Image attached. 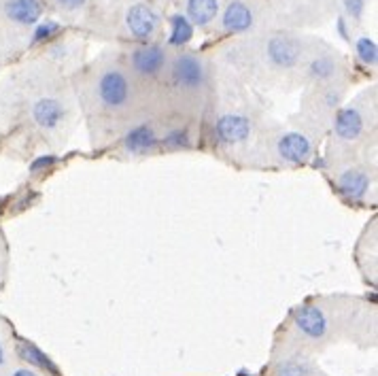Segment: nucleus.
I'll return each instance as SVG.
<instances>
[{
  "mask_svg": "<svg viewBox=\"0 0 378 376\" xmlns=\"http://www.w3.org/2000/svg\"><path fill=\"white\" fill-rule=\"evenodd\" d=\"M193 36V26H191V21L181 15V13H176L170 17V36H168V45L172 47H183L191 41Z\"/></svg>",
  "mask_w": 378,
  "mask_h": 376,
  "instance_id": "nucleus-18",
  "label": "nucleus"
},
{
  "mask_svg": "<svg viewBox=\"0 0 378 376\" xmlns=\"http://www.w3.org/2000/svg\"><path fill=\"white\" fill-rule=\"evenodd\" d=\"M30 119L36 128L45 134L58 132L68 119V107L64 100L54 94H41L30 105Z\"/></svg>",
  "mask_w": 378,
  "mask_h": 376,
  "instance_id": "nucleus-9",
  "label": "nucleus"
},
{
  "mask_svg": "<svg viewBox=\"0 0 378 376\" xmlns=\"http://www.w3.org/2000/svg\"><path fill=\"white\" fill-rule=\"evenodd\" d=\"M162 143L168 149H187L189 147V132L185 128H172L164 134Z\"/></svg>",
  "mask_w": 378,
  "mask_h": 376,
  "instance_id": "nucleus-22",
  "label": "nucleus"
},
{
  "mask_svg": "<svg viewBox=\"0 0 378 376\" xmlns=\"http://www.w3.org/2000/svg\"><path fill=\"white\" fill-rule=\"evenodd\" d=\"M43 9V0H0V23L19 36V32L34 28L41 21Z\"/></svg>",
  "mask_w": 378,
  "mask_h": 376,
  "instance_id": "nucleus-7",
  "label": "nucleus"
},
{
  "mask_svg": "<svg viewBox=\"0 0 378 376\" xmlns=\"http://www.w3.org/2000/svg\"><path fill=\"white\" fill-rule=\"evenodd\" d=\"M344 13L350 21H361L364 13H366V0H342Z\"/></svg>",
  "mask_w": 378,
  "mask_h": 376,
  "instance_id": "nucleus-24",
  "label": "nucleus"
},
{
  "mask_svg": "<svg viewBox=\"0 0 378 376\" xmlns=\"http://www.w3.org/2000/svg\"><path fill=\"white\" fill-rule=\"evenodd\" d=\"M123 23L128 34L140 43H149L162 26V15L149 0H130L123 11Z\"/></svg>",
  "mask_w": 378,
  "mask_h": 376,
  "instance_id": "nucleus-5",
  "label": "nucleus"
},
{
  "mask_svg": "<svg viewBox=\"0 0 378 376\" xmlns=\"http://www.w3.org/2000/svg\"><path fill=\"white\" fill-rule=\"evenodd\" d=\"M342 96H344V85H336L334 83H321L317 85L315 94L308 100V107L313 111V115L323 117V115H334L342 103Z\"/></svg>",
  "mask_w": 378,
  "mask_h": 376,
  "instance_id": "nucleus-15",
  "label": "nucleus"
},
{
  "mask_svg": "<svg viewBox=\"0 0 378 376\" xmlns=\"http://www.w3.org/2000/svg\"><path fill=\"white\" fill-rule=\"evenodd\" d=\"M5 359H7V355H5V348H3V344H0V366L5 364Z\"/></svg>",
  "mask_w": 378,
  "mask_h": 376,
  "instance_id": "nucleus-29",
  "label": "nucleus"
},
{
  "mask_svg": "<svg viewBox=\"0 0 378 376\" xmlns=\"http://www.w3.org/2000/svg\"><path fill=\"white\" fill-rule=\"evenodd\" d=\"M368 125H370L368 107L361 105V100L338 107V111L332 117L334 136L340 145H346V147L361 143L368 132Z\"/></svg>",
  "mask_w": 378,
  "mask_h": 376,
  "instance_id": "nucleus-4",
  "label": "nucleus"
},
{
  "mask_svg": "<svg viewBox=\"0 0 378 376\" xmlns=\"http://www.w3.org/2000/svg\"><path fill=\"white\" fill-rule=\"evenodd\" d=\"M304 72L315 85L334 83L338 79L340 64L332 54H317L308 62H304Z\"/></svg>",
  "mask_w": 378,
  "mask_h": 376,
  "instance_id": "nucleus-16",
  "label": "nucleus"
},
{
  "mask_svg": "<svg viewBox=\"0 0 378 376\" xmlns=\"http://www.w3.org/2000/svg\"><path fill=\"white\" fill-rule=\"evenodd\" d=\"M253 134V119L240 111H225L213 123L215 143L221 147H238Z\"/></svg>",
  "mask_w": 378,
  "mask_h": 376,
  "instance_id": "nucleus-8",
  "label": "nucleus"
},
{
  "mask_svg": "<svg viewBox=\"0 0 378 376\" xmlns=\"http://www.w3.org/2000/svg\"><path fill=\"white\" fill-rule=\"evenodd\" d=\"M19 357L21 359H26L28 364H32V366H36V368H41V370H49L52 374H58V368L54 366V362L49 359L43 351H39L34 344H28V342H21L19 344Z\"/></svg>",
  "mask_w": 378,
  "mask_h": 376,
  "instance_id": "nucleus-19",
  "label": "nucleus"
},
{
  "mask_svg": "<svg viewBox=\"0 0 378 376\" xmlns=\"http://www.w3.org/2000/svg\"><path fill=\"white\" fill-rule=\"evenodd\" d=\"M338 30H340L342 39H348V30H346V23H344V19H342V17L338 19Z\"/></svg>",
  "mask_w": 378,
  "mask_h": 376,
  "instance_id": "nucleus-28",
  "label": "nucleus"
},
{
  "mask_svg": "<svg viewBox=\"0 0 378 376\" xmlns=\"http://www.w3.org/2000/svg\"><path fill=\"white\" fill-rule=\"evenodd\" d=\"M336 185L348 202H364L372 189V172L361 164H346L336 172Z\"/></svg>",
  "mask_w": 378,
  "mask_h": 376,
  "instance_id": "nucleus-10",
  "label": "nucleus"
},
{
  "mask_svg": "<svg viewBox=\"0 0 378 376\" xmlns=\"http://www.w3.org/2000/svg\"><path fill=\"white\" fill-rule=\"evenodd\" d=\"M293 323L295 328L311 340H323L327 336V330H330V321H327L325 313L313 304L300 306L293 313Z\"/></svg>",
  "mask_w": 378,
  "mask_h": 376,
  "instance_id": "nucleus-14",
  "label": "nucleus"
},
{
  "mask_svg": "<svg viewBox=\"0 0 378 376\" xmlns=\"http://www.w3.org/2000/svg\"><path fill=\"white\" fill-rule=\"evenodd\" d=\"M168 62H170L168 47L160 43H151V41L132 49L128 58L130 72L138 79H158L160 74L166 72Z\"/></svg>",
  "mask_w": 378,
  "mask_h": 376,
  "instance_id": "nucleus-6",
  "label": "nucleus"
},
{
  "mask_svg": "<svg viewBox=\"0 0 378 376\" xmlns=\"http://www.w3.org/2000/svg\"><path fill=\"white\" fill-rule=\"evenodd\" d=\"M52 5L62 13H79L90 5V0H52Z\"/></svg>",
  "mask_w": 378,
  "mask_h": 376,
  "instance_id": "nucleus-25",
  "label": "nucleus"
},
{
  "mask_svg": "<svg viewBox=\"0 0 378 376\" xmlns=\"http://www.w3.org/2000/svg\"><path fill=\"white\" fill-rule=\"evenodd\" d=\"M123 149L130 156H147L154 154L160 145V134L151 123H136L123 134Z\"/></svg>",
  "mask_w": 378,
  "mask_h": 376,
  "instance_id": "nucleus-13",
  "label": "nucleus"
},
{
  "mask_svg": "<svg viewBox=\"0 0 378 376\" xmlns=\"http://www.w3.org/2000/svg\"><path fill=\"white\" fill-rule=\"evenodd\" d=\"M276 376H311V368L306 362L297 359H287L276 370Z\"/></svg>",
  "mask_w": 378,
  "mask_h": 376,
  "instance_id": "nucleus-23",
  "label": "nucleus"
},
{
  "mask_svg": "<svg viewBox=\"0 0 378 376\" xmlns=\"http://www.w3.org/2000/svg\"><path fill=\"white\" fill-rule=\"evenodd\" d=\"M221 17V30L228 34H246L253 30L255 21H258V13L253 3L249 0H230L225 5L223 13H219Z\"/></svg>",
  "mask_w": 378,
  "mask_h": 376,
  "instance_id": "nucleus-12",
  "label": "nucleus"
},
{
  "mask_svg": "<svg viewBox=\"0 0 378 376\" xmlns=\"http://www.w3.org/2000/svg\"><path fill=\"white\" fill-rule=\"evenodd\" d=\"M54 162H56L54 158H41V160H36V162L32 164V170L36 172V170H41V168H49Z\"/></svg>",
  "mask_w": 378,
  "mask_h": 376,
  "instance_id": "nucleus-26",
  "label": "nucleus"
},
{
  "mask_svg": "<svg viewBox=\"0 0 378 376\" xmlns=\"http://www.w3.org/2000/svg\"><path fill=\"white\" fill-rule=\"evenodd\" d=\"M264 66L272 74H291L306 62V49L300 36L289 32H274L262 47Z\"/></svg>",
  "mask_w": 378,
  "mask_h": 376,
  "instance_id": "nucleus-3",
  "label": "nucleus"
},
{
  "mask_svg": "<svg viewBox=\"0 0 378 376\" xmlns=\"http://www.w3.org/2000/svg\"><path fill=\"white\" fill-rule=\"evenodd\" d=\"M56 34H60V23L58 21H39L34 30H32V39H30V45H41V43H47L49 39H54Z\"/></svg>",
  "mask_w": 378,
  "mask_h": 376,
  "instance_id": "nucleus-21",
  "label": "nucleus"
},
{
  "mask_svg": "<svg viewBox=\"0 0 378 376\" xmlns=\"http://www.w3.org/2000/svg\"><path fill=\"white\" fill-rule=\"evenodd\" d=\"M11 376H39V374H34V372L28 370V368H19V370H15Z\"/></svg>",
  "mask_w": 378,
  "mask_h": 376,
  "instance_id": "nucleus-27",
  "label": "nucleus"
},
{
  "mask_svg": "<svg viewBox=\"0 0 378 376\" xmlns=\"http://www.w3.org/2000/svg\"><path fill=\"white\" fill-rule=\"evenodd\" d=\"M274 154L289 166L306 164L313 156V140L304 132H283L274 143Z\"/></svg>",
  "mask_w": 378,
  "mask_h": 376,
  "instance_id": "nucleus-11",
  "label": "nucleus"
},
{
  "mask_svg": "<svg viewBox=\"0 0 378 376\" xmlns=\"http://www.w3.org/2000/svg\"><path fill=\"white\" fill-rule=\"evenodd\" d=\"M168 85L179 98H196L209 85L207 62L189 52H181L168 62Z\"/></svg>",
  "mask_w": 378,
  "mask_h": 376,
  "instance_id": "nucleus-2",
  "label": "nucleus"
},
{
  "mask_svg": "<svg viewBox=\"0 0 378 376\" xmlns=\"http://www.w3.org/2000/svg\"><path fill=\"white\" fill-rule=\"evenodd\" d=\"M355 54H357V60L364 64V66H376L378 62V47H376V41L372 36H359L355 41Z\"/></svg>",
  "mask_w": 378,
  "mask_h": 376,
  "instance_id": "nucleus-20",
  "label": "nucleus"
},
{
  "mask_svg": "<svg viewBox=\"0 0 378 376\" xmlns=\"http://www.w3.org/2000/svg\"><path fill=\"white\" fill-rule=\"evenodd\" d=\"M92 98L100 113L111 117L130 115L138 103L136 77L119 64H109L96 74Z\"/></svg>",
  "mask_w": 378,
  "mask_h": 376,
  "instance_id": "nucleus-1",
  "label": "nucleus"
},
{
  "mask_svg": "<svg viewBox=\"0 0 378 376\" xmlns=\"http://www.w3.org/2000/svg\"><path fill=\"white\" fill-rule=\"evenodd\" d=\"M221 13V0H185V17L191 26L209 28Z\"/></svg>",
  "mask_w": 378,
  "mask_h": 376,
  "instance_id": "nucleus-17",
  "label": "nucleus"
}]
</instances>
